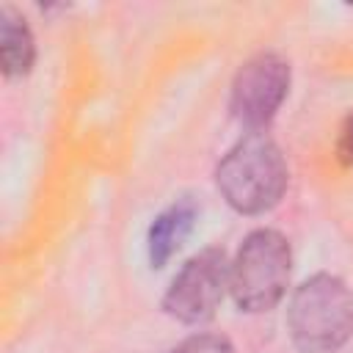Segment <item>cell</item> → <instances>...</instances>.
Returning a JSON list of instances; mask_svg holds the SVG:
<instances>
[{
  "label": "cell",
  "instance_id": "5",
  "mask_svg": "<svg viewBox=\"0 0 353 353\" xmlns=\"http://www.w3.org/2000/svg\"><path fill=\"white\" fill-rule=\"evenodd\" d=\"M290 88V63L273 52H259L240 66L232 83V113L251 132H262L281 108Z\"/></svg>",
  "mask_w": 353,
  "mask_h": 353
},
{
  "label": "cell",
  "instance_id": "1",
  "mask_svg": "<svg viewBox=\"0 0 353 353\" xmlns=\"http://www.w3.org/2000/svg\"><path fill=\"white\" fill-rule=\"evenodd\" d=\"M287 179L284 154L265 132H245L215 171L221 196L243 215H259L276 207L287 190Z\"/></svg>",
  "mask_w": 353,
  "mask_h": 353
},
{
  "label": "cell",
  "instance_id": "3",
  "mask_svg": "<svg viewBox=\"0 0 353 353\" xmlns=\"http://www.w3.org/2000/svg\"><path fill=\"white\" fill-rule=\"evenodd\" d=\"M292 251L276 229L251 232L229 262V292L245 312L273 309L290 284Z\"/></svg>",
  "mask_w": 353,
  "mask_h": 353
},
{
  "label": "cell",
  "instance_id": "7",
  "mask_svg": "<svg viewBox=\"0 0 353 353\" xmlns=\"http://www.w3.org/2000/svg\"><path fill=\"white\" fill-rule=\"evenodd\" d=\"M0 55H3V74L6 77L25 74L36 58L33 36H30L25 19L11 8L0 11Z\"/></svg>",
  "mask_w": 353,
  "mask_h": 353
},
{
  "label": "cell",
  "instance_id": "9",
  "mask_svg": "<svg viewBox=\"0 0 353 353\" xmlns=\"http://www.w3.org/2000/svg\"><path fill=\"white\" fill-rule=\"evenodd\" d=\"M336 157H339L345 165H353V113L345 119V124H342V130H339Z\"/></svg>",
  "mask_w": 353,
  "mask_h": 353
},
{
  "label": "cell",
  "instance_id": "4",
  "mask_svg": "<svg viewBox=\"0 0 353 353\" xmlns=\"http://www.w3.org/2000/svg\"><path fill=\"white\" fill-rule=\"evenodd\" d=\"M226 287H229L226 254L221 248H204L179 268L168 292L163 295V309L185 325L207 323L215 314Z\"/></svg>",
  "mask_w": 353,
  "mask_h": 353
},
{
  "label": "cell",
  "instance_id": "6",
  "mask_svg": "<svg viewBox=\"0 0 353 353\" xmlns=\"http://www.w3.org/2000/svg\"><path fill=\"white\" fill-rule=\"evenodd\" d=\"M193 221H196V207L190 201H176L154 218V223L149 226V237H146L152 268H163L171 259V254L190 234Z\"/></svg>",
  "mask_w": 353,
  "mask_h": 353
},
{
  "label": "cell",
  "instance_id": "2",
  "mask_svg": "<svg viewBox=\"0 0 353 353\" xmlns=\"http://www.w3.org/2000/svg\"><path fill=\"white\" fill-rule=\"evenodd\" d=\"M287 328L303 353L339 350L353 334V292L331 273L306 279L290 298Z\"/></svg>",
  "mask_w": 353,
  "mask_h": 353
},
{
  "label": "cell",
  "instance_id": "8",
  "mask_svg": "<svg viewBox=\"0 0 353 353\" xmlns=\"http://www.w3.org/2000/svg\"><path fill=\"white\" fill-rule=\"evenodd\" d=\"M171 353H234L229 339L221 334H193L185 342H179Z\"/></svg>",
  "mask_w": 353,
  "mask_h": 353
}]
</instances>
